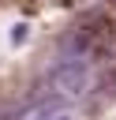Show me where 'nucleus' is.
Returning a JSON list of instances; mask_svg holds the SVG:
<instances>
[{
  "label": "nucleus",
  "mask_w": 116,
  "mask_h": 120,
  "mask_svg": "<svg viewBox=\"0 0 116 120\" xmlns=\"http://www.w3.org/2000/svg\"><path fill=\"white\" fill-rule=\"evenodd\" d=\"M49 120H71V112H52Z\"/></svg>",
  "instance_id": "nucleus-2"
},
{
  "label": "nucleus",
  "mask_w": 116,
  "mask_h": 120,
  "mask_svg": "<svg viewBox=\"0 0 116 120\" xmlns=\"http://www.w3.org/2000/svg\"><path fill=\"white\" fill-rule=\"evenodd\" d=\"M52 82H56V90H64V94H79V90L86 86V64H82L79 56L64 60V64L52 71Z\"/></svg>",
  "instance_id": "nucleus-1"
}]
</instances>
